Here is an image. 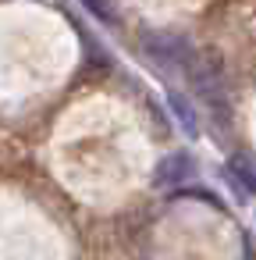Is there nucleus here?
<instances>
[{
  "mask_svg": "<svg viewBox=\"0 0 256 260\" xmlns=\"http://www.w3.org/2000/svg\"><path fill=\"white\" fill-rule=\"evenodd\" d=\"M185 79L199 93V100H206L213 107V114L224 125L228 121V114H224L228 111V64H224L221 50H213V47L192 50V57L185 64Z\"/></svg>",
  "mask_w": 256,
  "mask_h": 260,
  "instance_id": "1",
  "label": "nucleus"
},
{
  "mask_svg": "<svg viewBox=\"0 0 256 260\" xmlns=\"http://www.w3.org/2000/svg\"><path fill=\"white\" fill-rule=\"evenodd\" d=\"M139 47L160 72H185V64H189V57L196 50L189 43V36L171 32V29H142L139 32Z\"/></svg>",
  "mask_w": 256,
  "mask_h": 260,
  "instance_id": "2",
  "label": "nucleus"
},
{
  "mask_svg": "<svg viewBox=\"0 0 256 260\" xmlns=\"http://www.w3.org/2000/svg\"><path fill=\"white\" fill-rule=\"evenodd\" d=\"M192 175H196V157H192L189 150H171V153L157 164L153 185H157V189H178V185H185Z\"/></svg>",
  "mask_w": 256,
  "mask_h": 260,
  "instance_id": "3",
  "label": "nucleus"
},
{
  "mask_svg": "<svg viewBox=\"0 0 256 260\" xmlns=\"http://www.w3.org/2000/svg\"><path fill=\"white\" fill-rule=\"evenodd\" d=\"M167 111H171V118L178 121V128L189 136V139H196L199 136V111L192 107V100L185 96V93H178V89H167Z\"/></svg>",
  "mask_w": 256,
  "mask_h": 260,
  "instance_id": "4",
  "label": "nucleus"
},
{
  "mask_svg": "<svg viewBox=\"0 0 256 260\" xmlns=\"http://www.w3.org/2000/svg\"><path fill=\"white\" fill-rule=\"evenodd\" d=\"M228 175H231V182H235L245 196H256V157L235 153V157L228 160Z\"/></svg>",
  "mask_w": 256,
  "mask_h": 260,
  "instance_id": "5",
  "label": "nucleus"
},
{
  "mask_svg": "<svg viewBox=\"0 0 256 260\" xmlns=\"http://www.w3.org/2000/svg\"><path fill=\"white\" fill-rule=\"evenodd\" d=\"M82 4L100 18V22H114L118 18V11H114V0H82Z\"/></svg>",
  "mask_w": 256,
  "mask_h": 260,
  "instance_id": "6",
  "label": "nucleus"
}]
</instances>
